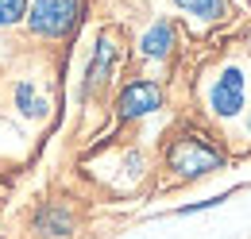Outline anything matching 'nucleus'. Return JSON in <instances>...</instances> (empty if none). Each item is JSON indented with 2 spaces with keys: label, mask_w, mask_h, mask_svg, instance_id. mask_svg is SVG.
<instances>
[{
  "label": "nucleus",
  "mask_w": 251,
  "mask_h": 239,
  "mask_svg": "<svg viewBox=\"0 0 251 239\" xmlns=\"http://www.w3.org/2000/svg\"><path fill=\"white\" fill-rule=\"evenodd\" d=\"M174 8H182L205 24H224L232 16V0H174Z\"/></svg>",
  "instance_id": "nucleus-8"
},
{
  "label": "nucleus",
  "mask_w": 251,
  "mask_h": 239,
  "mask_svg": "<svg viewBox=\"0 0 251 239\" xmlns=\"http://www.w3.org/2000/svg\"><path fill=\"white\" fill-rule=\"evenodd\" d=\"M116 58H120V47H116V35H100L97 39V50H93V62H89V70H85V81H81V96L89 100L100 85H108V77H112V70H116Z\"/></svg>",
  "instance_id": "nucleus-5"
},
{
  "label": "nucleus",
  "mask_w": 251,
  "mask_h": 239,
  "mask_svg": "<svg viewBox=\"0 0 251 239\" xmlns=\"http://www.w3.org/2000/svg\"><path fill=\"white\" fill-rule=\"evenodd\" d=\"M35 232L39 236H70L74 232V216H70V209H62V205H43L39 209V216H35Z\"/></svg>",
  "instance_id": "nucleus-7"
},
{
  "label": "nucleus",
  "mask_w": 251,
  "mask_h": 239,
  "mask_svg": "<svg viewBox=\"0 0 251 239\" xmlns=\"http://www.w3.org/2000/svg\"><path fill=\"white\" fill-rule=\"evenodd\" d=\"M162 108V89H158V81L151 77H139V81H127L120 96H116V116L120 120H143L158 112Z\"/></svg>",
  "instance_id": "nucleus-3"
},
{
  "label": "nucleus",
  "mask_w": 251,
  "mask_h": 239,
  "mask_svg": "<svg viewBox=\"0 0 251 239\" xmlns=\"http://www.w3.org/2000/svg\"><path fill=\"white\" fill-rule=\"evenodd\" d=\"M248 127H251V116H248Z\"/></svg>",
  "instance_id": "nucleus-12"
},
{
  "label": "nucleus",
  "mask_w": 251,
  "mask_h": 239,
  "mask_svg": "<svg viewBox=\"0 0 251 239\" xmlns=\"http://www.w3.org/2000/svg\"><path fill=\"white\" fill-rule=\"evenodd\" d=\"M209 108L220 120L240 116V108H244V73L236 66H224L220 70V77L213 81V89H209Z\"/></svg>",
  "instance_id": "nucleus-4"
},
{
  "label": "nucleus",
  "mask_w": 251,
  "mask_h": 239,
  "mask_svg": "<svg viewBox=\"0 0 251 239\" xmlns=\"http://www.w3.org/2000/svg\"><path fill=\"white\" fill-rule=\"evenodd\" d=\"M85 0H27V31L39 39H66L77 27Z\"/></svg>",
  "instance_id": "nucleus-2"
},
{
  "label": "nucleus",
  "mask_w": 251,
  "mask_h": 239,
  "mask_svg": "<svg viewBox=\"0 0 251 239\" xmlns=\"http://www.w3.org/2000/svg\"><path fill=\"white\" fill-rule=\"evenodd\" d=\"M16 104H20V112H24V116H31V120H39L43 112H47V100L35 93L31 81H20V85H16Z\"/></svg>",
  "instance_id": "nucleus-9"
},
{
  "label": "nucleus",
  "mask_w": 251,
  "mask_h": 239,
  "mask_svg": "<svg viewBox=\"0 0 251 239\" xmlns=\"http://www.w3.org/2000/svg\"><path fill=\"white\" fill-rule=\"evenodd\" d=\"M27 20V0H0V27H16Z\"/></svg>",
  "instance_id": "nucleus-10"
},
{
  "label": "nucleus",
  "mask_w": 251,
  "mask_h": 239,
  "mask_svg": "<svg viewBox=\"0 0 251 239\" xmlns=\"http://www.w3.org/2000/svg\"><path fill=\"white\" fill-rule=\"evenodd\" d=\"M232 239H251V228H248V232H244V236H232Z\"/></svg>",
  "instance_id": "nucleus-11"
},
{
  "label": "nucleus",
  "mask_w": 251,
  "mask_h": 239,
  "mask_svg": "<svg viewBox=\"0 0 251 239\" xmlns=\"http://www.w3.org/2000/svg\"><path fill=\"white\" fill-rule=\"evenodd\" d=\"M166 166L182 181H193V178L224 170V150L209 135H178L170 143V150H166Z\"/></svg>",
  "instance_id": "nucleus-1"
},
{
  "label": "nucleus",
  "mask_w": 251,
  "mask_h": 239,
  "mask_svg": "<svg viewBox=\"0 0 251 239\" xmlns=\"http://www.w3.org/2000/svg\"><path fill=\"white\" fill-rule=\"evenodd\" d=\"M174 50V24L170 20H155L151 27L143 31V39H139V54L143 58H166Z\"/></svg>",
  "instance_id": "nucleus-6"
}]
</instances>
